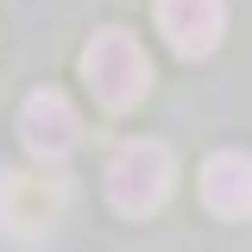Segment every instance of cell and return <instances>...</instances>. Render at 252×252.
I'll use <instances>...</instances> for the list:
<instances>
[{"label": "cell", "mask_w": 252, "mask_h": 252, "mask_svg": "<svg viewBox=\"0 0 252 252\" xmlns=\"http://www.w3.org/2000/svg\"><path fill=\"white\" fill-rule=\"evenodd\" d=\"M63 183L57 177H0V220L13 227V240H44L63 220Z\"/></svg>", "instance_id": "4"}, {"label": "cell", "mask_w": 252, "mask_h": 252, "mask_svg": "<svg viewBox=\"0 0 252 252\" xmlns=\"http://www.w3.org/2000/svg\"><path fill=\"white\" fill-rule=\"evenodd\" d=\"M19 139H26V152L38 158V164H63V158L82 145V120H76L69 94L63 89L26 94V107H19Z\"/></svg>", "instance_id": "3"}, {"label": "cell", "mask_w": 252, "mask_h": 252, "mask_svg": "<svg viewBox=\"0 0 252 252\" xmlns=\"http://www.w3.org/2000/svg\"><path fill=\"white\" fill-rule=\"evenodd\" d=\"M82 82L94 89L101 107L126 114L132 101H145V89H152V57H145V44L132 32L107 26V32H94L89 51H82Z\"/></svg>", "instance_id": "1"}, {"label": "cell", "mask_w": 252, "mask_h": 252, "mask_svg": "<svg viewBox=\"0 0 252 252\" xmlns=\"http://www.w3.org/2000/svg\"><path fill=\"white\" fill-rule=\"evenodd\" d=\"M202 202L227 220H246L252 215V158L246 152H215L202 164Z\"/></svg>", "instance_id": "6"}, {"label": "cell", "mask_w": 252, "mask_h": 252, "mask_svg": "<svg viewBox=\"0 0 252 252\" xmlns=\"http://www.w3.org/2000/svg\"><path fill=\"white\" fill-rule=\"evenodd\" d=\"M170 183H177V164H170V145H158V139H132L114 152L107 164V195H114V208L120 215H158L164 202H170Z\"/></svg>", "instance_id": "2"}, {"label": "cell", "mask_w": 252, "mask_h": 252, "mask_svg": "<svg viewBox=\"0 0 252 252\" xmlns=\"http://www.w3.org/2000/svg\"><path fill=\"white\" fill-rule=\"evenodd\" d=\"M158 26H164V38H170L177 57H208L220 44L227 6L220 0H158Z\"/></svg>", "instance_id": "5"}]
</instances>
